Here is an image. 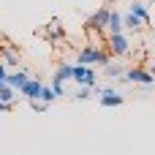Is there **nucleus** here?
Masks as SVG:
<instances>
[{
  "label": "nucleus",
  "mask_w": 155,
  "mask_h": 155,
  "mask_svg": "<svg viewBox=\"0 0 155 155\" xmlns=\"http://www.w3.org/2000/svg\"><path fill=\"white\" fill-rule=\"evenodd\" d=\"M128 11H131L134 16H139L144 25H150V11H147V3H144V0H134V3L128 5Z\"/></svg>",
  "instance_id": "obj_8"
},
{
  "label": "nucleus",
  "mask_w": 155,
  "mask_h": 155,
  "mask_svg": "<svg viewBox=\"0 0 155 155\" xmlns=\"http://www.w3.org/2000/svg\"><path fill=\"white\" fill-rule=\"evenodd\" d=\"M104 68H106L104 74H106L109 79H120V76H123V71H125L120 63H104Z\"/></svg>",
  "instance_id": "obj_11"
},
{
  "label": "nucleus",
  "mask_w": 155,
  "mask_h": 155,
  "mask_svg": "<svg viewBox=\"0 0 155 155\" xmlns=\"http://www.w3.org/2000/svg\"><path fill=\"white\" fill-rule=\"evenodd\" d=\"M109 11H112L109 5H101V8L84 22V27H87V30H104V27H106V19H109Z\"/></svg>",
  "instance_id": "obj_5"
},
{
  "label": "nucleus",
  "mask_w": 155,
  "mask_h": 155,
  "mask_svg": "<svg viewBox=\"0 0 155 155\" xmlns=\"http://www.w3.org/2000/svg\"><path fill=\"white\" fill-rule=\"evenodd\" d=\"M93 87H95V84H93ZM93 87H84V84H82V90H79L74 98H76V101H87V98L93 95Z\"/></svg>",
  "instance_id": "obj_16"
},
{
  "label": "nucleus",
  "mask_w": 155,
  "mask_h": 155,
  "mask_svg": "<svg viewBox=\"0 0 155 155\" xmlns=\"http://www.w3.org/2000/svg\"><path fill=\"white\" fill-rule=\"evenodd\" d=\"M0 52H3V65H16L19 63L16 52H11V49H0Z\"/></svg>",
  "instance_id": "obj_15"
},
{
  "label": "nucleus",
  "mask_w": 155,
  "mask_h": 155,
  "mask_svg": "<svg viewBox=\"0 0 155 155\" xmlns=\"http://www.w3.org/2000/svg\"><path fill=\"white\" fill-rule=\"evenodd\" d=\"M106 46H109V52H112L114 57H125V54L131 52V41H128L125 33H109Z\"/></svg>",
  "instance_id": "obj_2"
},
{
  "label": "nucleus",
  "mask_w": 155,
  "mask_h": 155,
  "mask_svg": "<svg viewBox=\"0 0 155 155\" xmlns=\"http://www.w3.org/2000/svg\"><path fill=\"white\" fill-rule=\"evenodd\" d=\"M123 79H125V82H136V84H144V87L153 84V74H150L147 68H128V71L123 74Z\"/></svg>",
  "instance_id": "obj_4"
},
{
  "label": "nucleus",
  "mask_w": 155,
  "mask_h": 155,
  "mask_svg": "<svg viewBox=\"0 0 155 155\" xmlns=\"http://www.w3.org/2000/svg\"><path fill=\"white\" fill-rule=\"evenodd\" d=\"M57 95H54V90L52 87H46V84H41V90H38V101H44V104H52Z\"/></svg>",
  "instance_id": "obj_14"
},
{
  "label": "nucleus",
  "mask_w": 155,
  "mask_h": 155,
  "mask_svg": "<svg viewBox=\"0 0 155 155\" xmlns=\"http://www.w3.org/2000/svg\"><path fill=\"white\" fill-rule=\"evenodd\" d=\"M123 27H128V30H134V33H139V30H142V27H147V25H144V22H142L139 16H134V14L128 11V14L123 16Z\"/></svg>",
  "instance_id": "obj_10"
},
{
  "label": "nucleus",
  "mask_w": 155,
  "mask_h": 155,
  "mask_svg": "<svg viewBox=\"0 0 155 155\" xmlns=\"http://www.w3.org/2000/svg\"><path fill=\"white\" fill-rule=\"evenodd\" d=\"M104 30H106V33H123V30H125V27H123V14L112 8V11H109V19H106V27H104Z\"/></svg>",
  "instance_id": "obj_7"
},
{
  "label": "nucleus",
  "mask_w": 155,
  "mask_h": 155,
  "mask_svg": "<svg viewBox=\"0 0 155 155\" xmlns=\"http://www.w3.org/2000/svg\"><path fill=\"white\" fill-rule=\"evenodd\" d=\"M49 35H52V38H63V27H60L57 22H49Z\"/></svg>",
  "instance_id": "obj_17"
},
{
  "label": "nucleus",
  "mask_w": 155,
  "mask_h": 155,
  "mask_svg": "<svg viewBox=\"0 0 155 155\" xmlns=\"http://www.w3.org/2000/svg\"><path fill=\"white\" fill-rule=\"evenodd\" d=\"M14 109V104H5V101H0V114H8Z\"/></svg>",
  "instance_id": "obj_20"
},
{
  "label": "nucleus",
  "mask_w": 155,
  "mask_h": 155,
  "mask_svg": "<svg viewBox=\"0 0 155 155\" xmlns=\"http://www.w3.org/2000/svg\"><path fill=\"white\" fill-rule=\"evenodd\" d=\"M38 90H41V82H38V79H27V82L19 87V95H25L27 101H38Z\"/></svg>",
  "instance_id": "obj_6"
},
{
  "label": "nucleus",
  "mask_w": 155,
  "mask_h": 155,
  "mask_svg": "<svg viewBox=\"0 0 155 155\" xmlns=\"http://www.w3.org/2000/svg\"><path fill=\"white\" fill-rule=\"evenodd\" d=\"M147 3H150V0H147Z\"/></svg>",
  "instance_id": "obj_21"
},
{
  "label": "nucleus",
  "mask_w": 155,
  "mask_h": 155,
  "mask_svg": "<svg viewBox=\"0 0 155 155\" xmlns=\"http://www.w3.org/2000/svg\"><path fill=\"white\" fill-rule=\"evenodd\" d=\"M76 63H82V65H104V63H109V52H104L101 46H84V49H79V57H76Z\"/></svg>",
  "instance_id": "obj_1"
},
{
  "label": "nucleus",
  "mask_w": 155,
  "mask_h": 155,
  "mask_svg": "<svg viewBox=\"0 0 155 155\" xmlns=\"http://www.w3.org/2000/svg\"><path fill=\"white\" fill-rule=\"evenodd\" d=\"M16 95H19V93H16L14 87H8L5 82L0 84V101H5V104H14V101H16Z\"/></svg>",
  "instance_id": "obj_13"
},
{
  "label": "nucleus",
  "mask_w": 155,
  "mask_h": 155,
  "mask_svg": "<svg viewBox=\"0 0 155 155\" xmlns=\"http://www.w3.org/2000/svg\"><path fill=\"white\" fill-rule=\"evenodd\" d=\"M30 106H33L35 112H46V106H49V104H44V101H30Z\"/></svg>",
  "instance_id": "obj_19"
},
{
  "label": "nucleus",
  "mask_w": 155,
  "mask_h": 155,
  "mask_svg": "<svg viewBox=\"0 0 155 155\" xmlns=\"http://www.w3.org/2000/svg\"><path fill=\"white\" fill-rule=\"evenodd\" d=\"M71 79L79 82V84H84V87H93L95 84V71H93V65L76 63V65H71Z\"/></svg>",
  "instance_id": "obj_3"
},
{
  "label": "nucleus",
  "mask_w": 155,
  "mask_h": 155,
  "mask_svg": "<svg viewBox=\"0 0 155 155\" xmlns=\"http://www.w3.org/2000/svg\"><path fill=\"white\" fill-rule=\"evenodd\" d=\"M49 87L54 90V95H57V98H60V95H65V84H63V82H54V79H52V84H49Z\"/></svg>",
  "instance_id": "obj_18"
},
{
  "label": "nucleus",
  "mask_w": 155,
  "mask_h": 155,
  "mask_svg": "<svg viewBox=\"0 0 155 155\" xmlns=\"http://www.w3.org/2000/svg\"><path fill=\"white\" fill-rule=\"evenodd\" d=\"M27 79H30V74H27V71H11V74L5 76V84H8V87H14V90L19 93V87H22Z\"/></svg>",
  "instance_id": "obj_9"
},
{
  "label": "nucleus",
  "mask_w": 155,
  "mask_h": 155,
  "mask_svg": "<svg viewBox=\"0 0 155 155\" xmlns=\"http://www.w3.org/2000/svg\"><path fill=\"white\" fill-rule=\"evenodd\" d=\"M68 79H71V65H68V63H60L57 71H54V82H63V84H65Z\"/></svg>",
  "instance_id": "obj_12"
}]
</instances>
